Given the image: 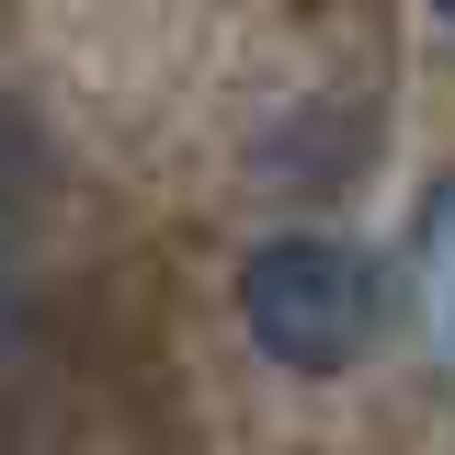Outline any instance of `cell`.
I'll return each instance as SVG.
<instances>
[{
  "instance_id": "cell-1",
  "label": "cell",
  "mask_w": 455,
  "mask_h": 455,
  "mask_svg": "<svg viewBox=\"0 0 455 455\" xmlns=\"http://www.w3.org/2000/svg\"><path fill=\"white\" fill-rule=\"evenodd\" d=\"M239 319L251 341L296 364V376H341L364 331H376V274H364V251H341V239H262L251 262H239Z\"/></svg>"
},
{
  "instance_id": "cell-2",
  "label": "cell",
  "mask_w": 455,
  "mask_h": 455,
  "mask_svg": "<svg viewBox=\"0 0 455 455\" xmlns=\"http://www.w3.org/2000/svg\"><path fill=\"white\" fill-rule=\"evenodd\" d=\"M410 307H421L433 364L455 376V171L421 194V217H410Z\"/></svg>"
},
{
  "instance_id": "cell-3",
  "label": "cell",
  "mask_w": 455,
  "mask_h": 455,
  "mask_svg": "<svg viewBox=\"0 0 455 455\" xmlns=\"http://www.w3.org/2000/svg\"><path fill=\"white\" fill-rule=\"evenodd\" d=\"M433 12H444V23H455V0H433Z\"/></svg>"
}]
</instances>
